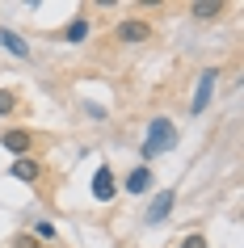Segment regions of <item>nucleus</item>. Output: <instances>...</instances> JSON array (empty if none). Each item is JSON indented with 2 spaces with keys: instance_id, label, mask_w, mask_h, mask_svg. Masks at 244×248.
Returning a JSON list of instances; mask_svg holds the SVG:
<instances>
[{
  "instance_id": "nucleus-15",
  "label": "nucleus",
  "mask_w": 244,
  "mask_h": 248,
  "mask_svg": "<svg viewBox=\"0 0 244 248\" xmlns=\"http://www.w3.org/2000/svg\"><path fill=\"white\" fill-rule=\"evenodd\" d=\"M13 248H38V240H34V235H17Z\"/></svg>"
},
{
  "instance_id": "nucleus-3",
  "label": "nucleus",
  "mask_w": 244,
  "mask_h": 248,
  "mask_svg": "<svg viewBox=\"0 0 244 248\" xmlns=\"http://www.w3.org/2000/svg\"><path fill=\"white\" fill-rule=\"evenodd\" d=\"M118 42H147L152 38V26L143 21V17H130V21H118Z\"/></svg>"
},
{
  "instance_id": "nucleus-4",
  "label": "nucleus",
  "mask_w": 244,
  "mask_h": 248,
  "mask_svg": "<svg viewBox=\"0 0 244 248\" xmlns=\"http://www.w3.org/2000/svg\"><path fill=\"white\" fill-rule=\"evenodd\" d=\"M173 202H177V194H173V189H160V194L152 198V206H147V215H143V219L152 223V227H156V223H164L168 215H173Z\"/></svg>"
},
{
  "instance_id": "nucleus-10",
  "label": "nucleus",
  "mask_w": 244,
  "mask_h": 248,
  "mask_svg": "<svg viewBox=\"0 0 244 248\" xmlns=\"http://www.w3.org/2000/svg\"><path fill=\"white\" fill-rule=\"evenodd\" d=\"M190 13L198 17V21H215V17L223 13V4H219V0H198V4H190Z\"/></svg>"
},
{
  "instance_id": "nucleus-7",
  "label": "nucleus",
  "mask_w": 244,
  "mask_h": 248,
  "mask_svg": "<svg viewBox=\"0 0 244 248\" xmlns=\"http://www.w3.org/2000/svg\"><path fill=\"white\" fill-rule=\"evenodd\" d=\"M0 46H4V51L13 55V59H30V46H26V38H21V34H13L9 26H0Z\"/></svg>"
},
{
  "instance_id": "nucleus-5",
  "label": "nucleus",
  "mask_w": 244,
  "mask_h": 248,
  "mask_svg": "<svg viewBox=\"0 0 244 248\" xmlns=\"http://www.w3.org/2000/svg\"><path fill=\"white\" fill-rule=\"evenodd\" d=\"M0 143H4V147H9V152H13L17 160H21V156L30 152V147H34V135H30V131H13V126H9V131L0 135Z\"/></svg>"
},
{
  "instance_id": "nucleus-6",
  "label": "nucleus",
  "mask_w": 244,
  "mask_h": 248,
  "mask_svg": "<svg viewBox=\"0 0 244 248\" xmlns=\"http://www.w3.org/2000/svg\"><path fill=\"white\" fill-rule=\"evenodd\" d=\"M93 198H97V202H110V198H114V172L105 169V164L93 172Z\"/></svg>"
},
{
  "instance_id": "nucleus-8",
  "label": "nucleus",
  "mask_w": 244,
  "mask_h": 248,
  "mask_svg": "<svg viewBox=\"0 0 244 248\" xmlns=\"http://www.w3.org/2000/svg\"><path fill=\"white\" fill-rule=\"evenodd\" d=\"M9 172H13L17 181H38V177H42V169H38V160H30V156L13 160V164H9Z\"/></svg>"
},
{
  "instance_id": "nucleus-11",
  "label": "nucleus",
  "mask_w": 244,
  "mask_h": 248,
  "mask_svg": "<svg viewBox=\"0 0 244 248\" xmlns=\"http://www.w3.org/2000/svg\"><path fill=\"white\" fill-rule=\"evenodd\" d=\"M59 38H64V42H80V38H89V17H76V21H67Z\"/></svg>"
},
{
  "instance_id": "nucleus-1",
  "label": "nucleus",
  "mask_w": 244,
  "mask_h": 248,
  "mask_svg": "<svg viewBox=\"0 0 244 248\" xmlns=\"http://www.w3.org/2000/svg\"><path fill=\"white\" fill-rule=\"evenodd\" d=\"M177 147V126H173V118H152L147 122V135H143V156L156 160L164 156V152H173Z\"/></svg>"
},
{
  "instance_id": "nucleus-14",
  "label": "nucleus",
  "mask_w": 244,
  "mask_h": 248,
  "mask_svg": "<svg viewBox=\"0 0 244 248\" xmlns=\"http://www.w3.org/2000/svg\"><path fill=\"white\" fill-rule=\"evenodd\" d=\"M34 232H38V235H42V240H55V227H51V223H47V219H42V223H38V227H34Z\"/></svg>"
},
{
  "instance_id": "nucleus-13",
  "label": "nucleus",
  "mask_w": 244,
  "mask_h": 248,
  "mask_svg": "<svg viewBox=\"0 0 244 248\" xmlns=\"http://www.w3.org/2000/svg\"><path fill=\"white\" fill-rule=\"evenodd\" d=\"M181 248H206V235H198V232L185 235V240H181Z\"/></svg>"
},
{
  "instance_id": "nucleus-9",
  "label": "nucleus",
  "mask_w": 244,
  "mask_h": 248,
  "mask_svg": "<svg viewBox=\"0 0 244 248\" xmlns=\"http://www.w3.org/2000/svg\"><path fill=\"white\" fill-rule=\"evenodd\" d=\"M152 185H156L152 169H135V172H130V177H127V189H130V194H147Z\"/></svg>"
},
{
  "instance_id": "nucleus-12",
  "label": "nucleus",
  "mask_w": 244,
  "mask_h": 248,
  "mask_svg": "<svg viewBox=\"0 0 244 248\" xmlns=\"http://www.w3.org/2000/svg\"><path fill=\"white\" fill-rule=\"evenodd\" d=\"M13 109H17V97L9 89H0V114H13Z\"/></svg>"
},
{
  "instance_id": "nucleus-2",
  "label": "nucleus",
  "mask_w": 244,
  "mask_h": 248,
  "mask_svg": "<svg viewBox=\"0 0 244 248\" xmlns=\"http://www.w3.org/2000/svg\"><path fill=\"white\" fill-rule=\"evenodd\" d=\"M219 84V67H206L202 76H198V89H194V101H190V114H202L206 101H211V93Z\"/></svg>"
}]
</instances>
